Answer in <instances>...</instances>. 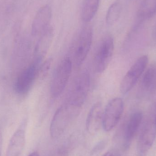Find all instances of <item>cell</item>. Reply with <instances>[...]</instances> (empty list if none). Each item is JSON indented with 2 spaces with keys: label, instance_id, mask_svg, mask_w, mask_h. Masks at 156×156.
<instances>
[{
  "label": "cell",
  "instance_id": "6da1fadb",
  "mask_svg": "<svg viewBox=\"0 0 156 156\" xmlns=\"http://www.w3.org/2000/svg\"><path fill=\"white\" fill-rule=\"evenodd\" d=\"M82 106L66 102L55 113L51 121L50 133L53 138H58L71 126L80 112Z\"/></svg>",
  "mask_w": 156,
  "mask_h": 156
},
{
  "label": "cell",
  "instance_id": "7a4b0ae2",
  "mask_svg": "<svg viewBox=\"0 0 156 156\" xmlns=\"http://www.w3.org/2000/svg\"><path fill=\"white\" fill-rule=\"evenodd\" d=\"M156 137V106L147 116L140 130L136 145V156H146Z\"/></svg>",
  "mask_w": 156,
  "mask_h": 156
},
{
  "label": "cell",
  "instance_id": "3957f363",
  "mask_svg": "<svg viewBox=\"0 0 156 156\" xmlns=\"http://www.w3.org/2000/svg\"><path fill=\"white\" fill-rule=\"evenodd\" d=\"M93 41L91 27H83L79 32L72 46V60L76 66H80L88 56Z\"/></svg>",
  "mask_w": 156,
  "mask_h": 156
},
{
  "label": "cell",
  "instance_id": "277c9868",
  "mask_svg": "<svg viewBox=\"0 0 156 156\" xmlns=\"http://www.w3.org/2000/svg\"><path fill=\"white\" fill-rule=\"evenodd\" d=\"M72 65L70 58L66 57L57 67L50 85V93L54 98H57L61 95L66 88L71 75Z\"/></svg>",
  "mask_w": 156,
  "mask_h": 156
},
{
  "label": "cell",
  "instance_id": "5b68a950",
  "mask_svg": "<svg viewBox=\"0 0 156 156\" xmlns=\"http://www.w3.org/2000/svg\"><path fill=\"white\" fill-rule=\"evenodd\" d=\"M114 50V42L112 37L107 35L104 37L99 44L94 56V69L97 73H102L108 67Z\"/></svg>",
  "mask_w": 156,
  "mask_h": 156
},
{
  "label": "cell",
  "instance_id": "8992f818",
  "mask_svg": "<svg viewBox=\"0 0 156 156\" xmlns=\"http://www.w3.org/2000/svg\"><path fill=\"white\" fill-rule=\"evenodd\" d=\"M90 87V75L87 71H84L78 75L72 83L66 102L82 106Z\"/></svg>",
  "mask_w": 156,
  "mask_h": 156
},
{
  "label": "cell",
  "instance_id": "52a82bcc",
  "mask_svg": "<svg viewBox=\"0 0 156 156\" xmlns=\"http://www.w3.org/2000/svg\"><path fill=\"white\" fill-rule=\"evenodd\" d=\"M148 62V57L145 55L140 57L134 63L121 82L120 91L122 93L126 94L134 87L138 80L143 76Z\"/></svg>",
  "mask_w": 156,
  "mask_h": 156
},
{
  "label": "cell",
  "instance_id": "ba28073f",
  "mask_svg": "<svg viewBox=\"0 0 156 156\" xmlns=\"http://www.w3.org/2000/svg\"><path fill=\"white\" fill-rule=\"evenodd\" d=\"M124 104L122 99L115 98L111 100L104 111L103 125L105 131L110 132L115 127L120 121Z\"/></svg>",
  "mask_w": 156,
  "mask_h": 156
},
{
  "label": "cell",
  "instance_id": "9c48e42d",
  "mask_svg": "<svg viewBox=\"0 0 156 156\" xmlns=\"http://www.w3.org/2000/svg\"><path fill=\"white\" fill-rule=\"evenodd\" d=\"M41 59L37 58L35 62L24 70L19 77L15 85L16 92L24 94L30 90L38 72V66Z\"/></svg>",
  "mask_w": 156,
  "mask_h": 156
},
{
  "label": "cell",
  "instance_id": "30bf717a",
  "mask_svg": "<svg viewBox=\"0 0 156 156\" xmlns=\"http://www.w3.org/2000/svg\"><path fill=\"white\" fill-rule=\"evenodd\" d=\"M156 90V62L150 65L144 71L138 88V97L145 98Z\"/></svg>",
  "mask_w": 156,
  "mask_h": 156
},
{
  "label": "cell",
  "instance_id": "8fae6325",
  "mask_svg": "<svg viewBox=\"0 0 156 156\" xmlns=\"http://www.w3.org/2000/svg\"><path fill=\"white\" fill-rule=\"evenodd\" d=\"M52 16L51 7L48 5L39 9L33 21L32 29L34 34L41 35L50 26Z\"/></svg>",
  "mask_w": 156,
  "mask_h": 156
},
{
  "label": "cell",
  "instance_id": "7c38bea8",
  "mask_svg": "<svg viewBox=\"0 0 156 156\" xmlns=\"http://www.w3.org/2000/svg\"><path fill=\"white\" fill-rule=\"evenodd\" d=\"M142 112L136 111L133 113L127 119L124 131V146L126 149L130 147L132 141L138 132L143 120Z\"/></svg>",
  "mask_w": 156,
  "mask_h": 156
},
{
  "label": "cell",
  "instance_id": "4fadbf2b",
  "mask_svg": "<svg viewBox=\"0 0 156 156\" xmlns=\"http://www.w3.org/2000/svg\"><path fill=\"white\" fill-rule=\"evenodd\" d=\"M104 110L101 102H97L91 107L87 116L86 127L89 133H97L103 125Z\"/></svg>",
  "mask_w": 156,
  "mask_h": 156
},
{
  "label": "cell",
  "instance_id": "5bb4252c",
  "mask_svg": "<svg viewBox=\"0 0 156 156\" xmlns=\"http://www.w3.org/2000/svg\"><path fill=\"white\" fill-rule=\"evenodd\" d=\"M24 124L19 127L11 137L6 150V156H19L23 152L26 141Z\"/></svg>",
  "mask_w": 156,
  "mask_h": 156
},
{
  "label": "cell",
  "instance_id": "9a60e30c",
  "mask_svg": "<svg viewBox=\"0 0 156 156\" xmlns=\"http://www.w3.org/2000/svg\"><path fill=\"white\" fill-rule=\"evenodd\" d=\"M156 13V0H143L139 5L137 17L139 21L147 20Z\"/></svg>",
  "mask_w": 156,
  "mask_h": 156
},
{
  "label": "cell",
  "instance_id": "2e32d148",
  "mask_svg": "<svg viewBox=\"0 0 156 156\" xmlns=\"http://www.w3.org/2000/svg\"><path fill=\"white\" fill-rule=\"evenodd\" d=\"M100 0H83L81 9V18L85 23L90 22L99 9Z\"/></svg>",
  "mask_w": 156,
  "mask_h": 156
},
{
  "label": "cell",
  "instance_id": "e0dca14e",
  "mask_svg": "<svg viewBox=\"0 0 156 156\" xmlns=\"http://www.w3.org/2000/svg\"><path fill=\"white\" fill-rule=\"evenodd\" d=\"M53 37L54 30L51 26L49 27L47 30L41 35L38 45V49L40 51V58H42L43 56L48 51L53 41Z\"/></svg>",
  "mask_w": 156,
  "mask_h": 156
},
{
  "label": "cell",
  "instance_id": "ac0fdd59",
  "mask_svg": "<svg viewBox=\"0 0 156 156\" xmlns=\"http://www.w3.org/2000/svg\"><path fill=\"white\" fill-rule=\"evenodd\" d=\"M122 11V5L119 1H116L109 7L106 13L105 21L108 25L114 24L120 18Z\"/></svg>",
  "mask_w": 156,
  "mask_h": 156
},
{
  "label": "cell",
  "instance_id": "d6986e66",
  "mask_svg": "<svg viewBox=\"0 0 156 156\" xmlns=\"http://www.w3.org/2000/svg\"><path fill=\"white\" fill-rule=\"evenodd\" d=\"M52 61V59L49 58L44 63L40 70V75L41 76L44 77L48 74L51 67Z\"/></svg>",
  "mask_w": 156,
  "mask_h": 156
},
{
  "label": "cell",
  "instance_id": "ffe728a7",
  "mask_svg": "<svg viewBox=\"0 0 156 156\" xmlns=\"http://www.w3.org/2000/svg\"><path fill=\"white\" fill-rule=\"evenodd\" d=\"M102 156H120V154L118 151L111 150L106 152Z\"/></svg>",
  "mask_w": 156,
  "mask_h": 156
},
{
  "label": "cell",
  "instance_id": "44dd1931",
  "mask_svg": "<svg viewBox=\"0 0 156 156\" xmlns=\"http://www.w3.org/2000/svg\"><path fill=\"white\" fill-rule=\"evenodd\" d=\"M2 133L0 132V156L2 154Z\"/></svg>",
  "mask_w": 156,
  "mask_h": 156
},
{
  "label": "cell",
  "instance_id": "7402d4cb",
  "mask_svg": "<svg viewBox=\"0 0 156 156\" xmlns=\"http://www.w3.org/2000/svg\"><path fill=\"white\" fill-rule=\"evenodd\" d=\"M28 156H40L39 154L36 152H33L31 153L30 154H29Z\"/></svg>",
  "mask_w": 156,
  "mask_h": 156
}]
</instances>
